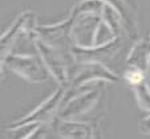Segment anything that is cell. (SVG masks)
<instances>
[{
  "mask_svg": "<svg viewBox=\"0 0 150 139\" xmlns=\"http://www.w3.org/2000/svg\"><path fill=\"white\" fill-rule=\"evenodd\" d=\"M35 48L42 58L51 76L60 84V86L68 89L69 72L72 66L76 64L72 51H64L52 46L39 37H35Z\"/></svg>",
  "mask_w": 150,
  "mask_h": 139,
  "instance_id": "6da1fadb",
  "label": "cell"
},
{
  "mask_svg": "<svg viewBox=\"0 0 150 139\" xmlns=\"http://www.w3.org/2000/svg\"><path fill=\"white\" fill-rule=\"evenodd\" d=\"M1 66H6L12 73L17 74L23 79L32 84H40L48 79L51 76L49 70L47 69L45 64L40 57L39 53L36 54H19L11 53L1 61Z\"/></svg>",
  "mask_w": 150,
  "mask_h": 139,
  "instance_id": "7a4b0ae2",
  "label": "cell"
},
{
  "mask_svg": "<svg viewBox=\"0 0 150 139\" xmlns=\"http://www.w3.org/2000/svg\"><path fill=\"white\" fill-rule=\"evenodd\" d=\"M120 77L104 65V62H76L69 72L68 89H77L91 82H118Z\"/></svg>",
  "mask_w": 150,
  "mask_h": 139,
  "instance_id": "3957f363",
  "label": "cell"
},
{
  "mask_svg": "<svg viewBox=\"0 0 150 139\" xmlns=\"http://www.w3.org/2000/svg\"><path fill=\"white\" fill-rule=\"evenodd\" d=\"M65 93H67V89L60 86L39 107H36L33 111H31V113L27 114L23 118H20L17 121H15V122L7 125L6 128L9 130V128H15V127H19V126L27 125V123H35V122L41 123V125H47V123L53 122L56 119V117H59Z\"/></svg>",
  "mask_w": 150,
  "mask_h": 139,
  "instance_id": "277c9868",
  "label": "cell"
},
{
  "mask_svg": "<svg viewBox=\"0 0 150 139\" xmlns=\"http://www.w3.org/2000/svg\"><path fill=\"white\" fill-rule=\"evenodd\" d=\"M37 27L36 23V15L31 11H27L21 13L16 19L11 28L3 33L1 39H0V52H1V61L6 58L8 54L12 53V48L16 45L17 40L20 37L25 34L28 37H36L35 34V29Z\"/></svg>",
  "mask_w": 150,
  "mask_h": 139,
  "instance_id": "5b68a950",
  "label": "cell"
},
{
  "mask_svg": "<svg viewBox=\"0 0 150 139\" xmlns=\"http://www.w3.org/2000/svg\"><path fill=\"white\" fill-rule=\"evenodd\" d=\"M53 130L62 139H101L97 123L91 121L67 119L57 117L52 122Z\"/></svg>",
  "mask_w": 150,
  "mask_h": 139,
  "instance_id": "8992f818",
  "label": "cell"
},
{
  "mask_svg": "<svg viewBox=\"0 0 150 139\" xmlns=\"http://www.w3.org/2000/svg\"><path fill=\"white\" fill-rule=\"evenodd\" d=\"M72 25H73V17L69 16L68 19L62 20L59 24L37 25L35 29V34L52 46L64 49V51H72V46H73L71 41Z\"/></svg>",
  "mask_w": 150,
  "mask_h": 139,
  "instance_id": "52a82bcc",
  "label": "cell"
},
{
  "mask_svg": "<svg viewBox=\"0 0 150 139\" xmlns=\"http://www.w3.org/2000/svg\"><path fill=\"white\" fill-rule=\"evenodd\" d=\"M100 99V88L92 89L85 93L73 97L61 106V110L59 113L60 118L67 119H79L80 117L91 113L97 105Z\"/></svg>",
  "mask_w": 150,
  "mask_h": 139,
  "instance_id": "ba28073f",
  "label": "cell"
},
{
  "mask_svg": "<svg viewBox=\"0 0 150 139\" xmlns=\"http://www.w3.org/2000/svg\"><path fill=\"white\" fill-rule=\"evenodd\" d=\"M127 66L141 69L144 73H147L150 68V36L138 40L126 57Z\"/></svg>",
  "mask_w": 150,
  "mask_h": 139,
  "instance_id": "9c48e42d",
  "label": "cell"
},
{
  "mask_svg": "<svg viewBox=\"0 0 150 139\" xmlns=\"http://www.w3.org/2000/svg\"><path fill=\"white\" fill-rule=\"evenodd\" d=\"M134 91V97L138 103L139 109L150 114V86L146 81L138 84L136 86H132Z\"/></svg>",
  "mask_w": 150,
  "mask_h": 139,
  "instance_id": "30bf717a",
  "label": "cell"
},
{
  "mask_svg": "<svg viewBox=\"0 0 150 139\" xmlns=\"http://www.w3.org/2000/svg\"><path fill=\"white\" fill-rule=\"evenodd\" d=\"M42 126L41 123H27V125L23 126H19V127H15V128H9V134H11V139H25L27 136H29L35 130Z\"/></svg>",
  "mask_w": 150,
  "mask_h": 139,
  "instance_id": "8fae6325",
  "label": "cell"
},
{
  "mask_svg": "<svg viewBox=\"0 0 150 139\" xmlns=\"http://www.w3.org/2000/svg\"><path fill=\"white\" fill-rule=\"evenodd\" d=\"M145 77H146V73H144L138 68H133V66H127V69H125L124 72V79L132 86H136L138 84L144 82Z\"/></svg>",
  "mask_w": 150,
  "mask_h": 139,
  "instance_id": "7c38bea8",
  "label": "cell"
},
{
  "mask_svg": "<svg viewBox=\"0 0 150 139\" xmlns=\"http://www.w3.org/2000/svg\"><path fill=\"white\" fill-rule=\"evenodd\" d=\"M138 128L142 134H150V114L146 118L141 119L138 123Z\"/></svg>",
  "mask_w": 150,
  "mask_h": 139,
  "instance_id": "4fadbf2b",
  "label": "cell"
},
{
  "mask_svg": "<svg viewBox=\"0 0 150 139\" xmlns=\"http://www.w3.org/2000/svg\"><path fill=\"white\" fill-rule=\"evenodd\" d=\"M45 135H47V131L44 130V125H42L37 130H35L29 136H27L25 139H45Z\"/></svg>",
  "mask_w": 150,
  "mask_h": 139,
  "instance_id": "5bb4252c",
  "label": "cell"
}]
</instances>
